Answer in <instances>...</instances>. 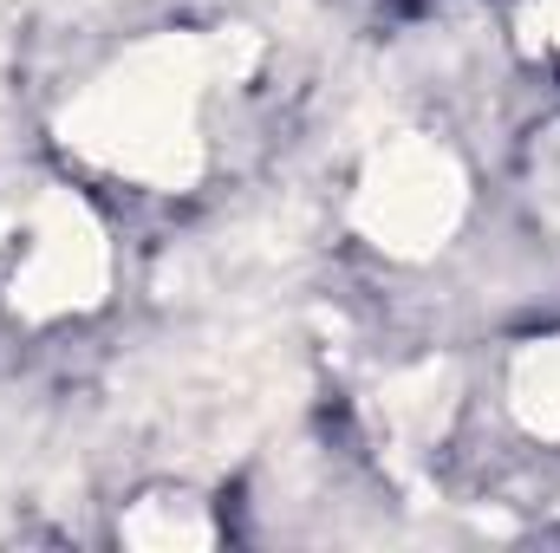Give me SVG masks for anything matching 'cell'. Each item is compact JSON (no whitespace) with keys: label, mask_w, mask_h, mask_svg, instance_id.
I'll use <instances>...</instances> for the list:
<instances>
[{"label":"cell","mask_w":560,"mask_h":553,"mask_svg":"<svg viewBox=\"0 0 560 553\" xmlns=\"http://www.w3.org/2000/svg\"><path fill=\"white\" fill-rule=\"evenodd\" d=\"M463 215V176L450 150L436 143H398L372 163L359 189V222L385 255H430Z\"/></svg>","instance_id":"3"},{"label":"cell","mask_w":560,"mask_h":553,"mask_svg":"<svg viewBox=\"0 0 560 553\" xmlns=\"http://www.w3.org/2000/svg\"><path fill=\"white\" fill-rule=\"evenodd\" d=\"M202 66L189 46H138L118 59L72 111V143L143 189H176L196 169L202 150Z\"/></svg>","instance_id":"1"},{"label":"cell","mask_w":560,"mask_h":553,"mask_svg":"<svg viewBox=\"0 0 560 553\" xmlns=\"http://www.w3.org/2000/svg\"><path fill=\"white\" fill-rule=\"evenodd\" d=\"M509 411L522 416L528 436L560 443V332L555 339H535L515 372H509Z\"/></svg>","instance_id":"4"},{"label":"cell","mask_w":560,"mask_h":553,"mask_svg":"<svg viewBox=\"0 0 560 553\" xmlns=\"http://www.w3.org/2000/svg\"><path fill=\"white\" fill-rule=\"evenodd\" d=\"M0 268H7V293L20 299V313L66 319V313H85L105 299L112 248L72 189H39L7 215Z\"/></svg>","instance_id":"2"}]
</instances>
